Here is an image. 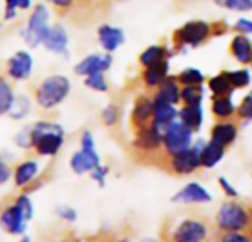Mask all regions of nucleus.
Returning <instances> with one entry per match:
<instances>
[{
	"mask_svg": "<svg viewBox=\"0 0 252 242\" xmlns=\"http://www.w3.org/2000/svg\"><path fill=\"white\" fill-rule=\"evenodd\" d=\"M227 33V27L224 22H208L202 19H193L183 24L173 34V46L174 49H196L202 46L213 37L223 35Z\"/></svg>",
	"mask_w": 252,
	"mask_h": 242,
	"instance_id": "1",
	"label": "nucleus"
},
{
	"mask_svg": "<svg viewBox=\"0 0 252 242\" xmlns=\"http://www.w3.org/2000/svg\"><path fill=\"white\" fill-rule=\"evenodd\" d=\"M31 126V149L40 157H55L65 143V129L50 120H38Z\"/></svg>",
	"mask_w": 252,
	"mask_h": 242,
	"instance_id": "2",
	"label": "nucleus"
},
{
	"mask_svg": "<svg viewBox=\"0 0 252 242\" xmlns=\"http://www.w3.org/2000/svg\"><path fill=\"white\" fill-rule=\"evenodd\" d=\"M69 92V78L63 74H52L37 83L32 89V99L40 109L52 111L68 98Z\"/></svg>",
	"mask_w": 252,
	"mask_h": 242,
	"instance_id": "3",
	"label": "nucleus"
},
{
	"mask_svg": "<svg viewBox=\"0 0 252 242\" xmlns=\"http://www.w3.org/2000/svg\"><path fill=\"white\" fill-rule=\"evenodd\" d=\"M216 228L223 232L251 231L252 206L233 200L224 203L216 216Z\"/></svg>",
	"mask_w": 252,
	"mask_h": 242,
	"instance_id": "4",
	"label": "nucleus"
},
{
	"mask_svg": "<svg viewBox=\"0 0 252 242\" xmlns=\"http://www.w3.org/2000/svg\"><path fill=\"white\" fill-rule=\"evenodd\" d=\"M211 237L210 220L201 214H189L183 217L180 222L168 234L170 242H207Z\"/></svg>",
	"mask_w": 252,
	"mask_h": 242,
	"instance_id": "5",
	"label": "nucleus"
},
{
	"mask_svg": "<svg viewBox=\"0 0 252 242\" xmlns=\"http://www.w3.org/2000/svg\"><path fill=\"white\" fill-rule=\"evenodd\" d=\"M100 163V155L96 149V142L90 130H83L80 135V149L74 152V155L69 160L71 170L83 176L86 173H90L94 167H97Z\"/></svg>",
	"mask_w": 252,
	"mask_h": 242,
	"instance_id": "6",
	"label": "nucleus"
},
{
	"mask_svg": "<svg viewBox=\"0 0 252 242\" xmlns=\"http://www.w3.org/2000/svg\"><path fill=\"white\" fill-rule=\"evenodd\" d=\"M49 28V10L43 3H37L35 6H32L21 35L30 47L35 49L38 46H43Z\"/></svg>",
	"mask_w": 252,
	"mask_h": 242,
	"instance_id": "7",
	"label": "nucleus"
},
{
	"mask_svg": "<svg viewBox=\"0 0 252 242\" xmlns=\"http://www.w3.org/2000/svg\"><path fill=\"white\" fill-rule=\"evenodd\" d=\"M204 142H196L186 151H182L179 154L170 155V157H162L161 164L176 176H186L198 172L201 167V146Z\"/></svg>",
	"mask_w": 252,
	"mask_h": 242,
	"instance_id": "8",
	"label": "nucleus"
},
{
	"mask_svg": "<svg viewBox=\"0 0 252 242\" xmlns=\"http://www.w3.org/2000/svg\"><path fill=\"white\" fill-rule=\"evenodd\" d=\"M193 145V132L179 118L168 124L162 132V154L170 157L186 151Z\"/></svg>",
	"mask_w": 252,
	"mask_h": 242,
	"instance_id": "9",
	"label": "nucleus"
},
{
	"mask_svg": "<svg viewBox=\"0 0 252 242\" xmlns=\"http://www.w3.org/2000/svg\"><path fill=\"white\" fill-rule=\"evenodd\" d=\"M133 133L134 138L131 140V146L137 154L159 155V152H162V132L155 129L152 124L133 130Z\"/></svg>",
	"mask_w": 252,
	"mask_h": 242,
	"instance_id": "10",
	"label": "nucleus"
},
{
	"mask_svg": "<svg viewBox=\"0 0 252 242\" xmlns=\"http://www.w3.org/2000/svg\"><path fill=\"white\" fill-rule=\"evenodd\" d=\"M34 59L28 50H18L6 61L4 74L13 81H27L32 74Z\"/></svg>",
	"mask_w": 252,
	"mask_h": 242,
	"instance_id": "11",
	"label": "nucleus"
},
{
	"mask_svg": "<svg viewBox=\"0 0 252 242\" xmlns=\"http://www.w3.org/2000/svg\"><path fill=\"white\" fill-rule=\"evenodd\" d=\"M112 62V53H90L75 64L74 72L80 77H87L94 72H106L111 69Z\"/></svg>",
	"mask_w": 252,
	"mask_h": 242,
	"instance_id": "12",
	"label": "nucleus"
},
{
	"mask_svg": "<svg viewBox=\"0 0 252 242\" xmlns=\"http://www.w3.org/2000/svg\"><path fill=\"white\" fill-rule=\"evenodd\" d=\"M152 114H154V98L149 95H137L131 114H130V126L133 130L142 129L145 126H149L152 123Z\"/></svg>",
	"mask_w": 252,
	"mask_h": 242,
	"instance_id": "13",
	"label": "nucleus"
},
{
	"mask_svg": "<svg viewBox=\"0 0 252 242\" xmlns=\"http://www.w3.org/2000/svg\"><path fill=\"white\" fill-rule=\"evenodd\" d=\"M68 44H69V37H68V31L65 30V27L61 24L50 25L47 35L43 41V46L46 47V50L58 56L68 58L69 55Z\"/></svg>",
	"mask_w": 252,
	"mask_h": 242,
	"instance_id": "14",
	"label": "nucleus"
},
{
	"mask_svg": "<svg viewBox=\"0 0 252 242\" xmlns=\"http://www.w3.org/2000/svg\"><path fill=\"white\" fill-rule=\"evenodd\" d=\"M28 222L30 220L24 216L16 204L6 207L0 214V226L10 235H24Z\"/></svg>",
	"mask_w": 252,
	"mask_h": 242,
	"instance_id": "15",
	"label": "nucleus"
},
{
	"mask_svg": "<svg viewBox=\"0 0 252 242\" xmlns=\"http://www.w3.org/2000/svg\"><path fill=\"white\" fill-rule=\"evenodd\" d=\"M239 135V123L236 121V118L232 120H219L213 129H211V135H210V140L229 148Z\"/></svg>",
	"mask_w": 252,
	"mask_h": 242,
	"instance_id": "16",
	"label": "nucleus"
},
{
	"mask_svg": "<svg viewBox=\"0 0 252 242\" xmlns=\"http://www.w3.org/2000/svg\"><path fill=\"white\" fill-rule=\"evenodd\" d=\"M97 41L103 49V52L114 53L124 44L126 34L120 27H114L111 24H102L97 28Z\"/></svg>",
	"mask_w": 252,
	"mask_h": 242,
	"instance_id": "17",
	"label": "nucleus"
},
{
	"mask_svg": "<svg viewBox=\"0 0 252 242\" xmlns=\"http://www.w3.org/2000/svg\"><path fill=\"white\" fill-rule=\"evenodd\" d=\"M170 75V61L162 59L157 64H152L149 67H145L142 69V83L146 90L154 92L167 77Z\"/></svg>",
	"mask_w": 252,
	"mask_h": 242,
	"instance_id": "18",
	"label": "nucleus"
},
{
	"mask_svg": "<svg viewBox=\"0 0 252 242\" xmlns=\"http://www.w3.org/2000/svg\"><path fill=\"white\" fill-rule=\"evenodd\" d=\"M177 118H179V109L176 108V105L154 98V114H152L151 124L155 129L164 132V129Z\"/></svg>",
	"mask_w": 252,
	"mask_h": 242,
	"instance_id": "19",
	"label": "nucleus"
},
{
	"mask_svg": "<svg viewBox=\"0 0 252 242\" xmlns=\"http://www.w3.org/2000/svg\"><path fill=\"white\" fill-rule=\"evenodd\" d=\"M152 98L165 101L168 104L177 105L182 102V86L176 75H168L154 92Z\"/></svg>",
	"mask_w": 252,
	"mask_h": 242,
	"instance_id": "20",
	"label": "nucleus"
},
{
	"mask_svg": "<svg viewBox=\"0 0 252 242\" xmlns=\"http://www.w3.org/2000/svg\"><path fill=\"white\" fill-rule=\"evenodd\" d=\"M171 200L174 203H183V204H199V203L211 201V194L202 185L192 182L188 183L183 189H180Z\"/></svg>",
	"mask_w": 252,
	"mask_h": 242,
	"instance_id": "21",
	"label": "nucleus"
},
{
	"mask_svg": "<svg viewBox=\"0 0 252 242\" xmlns=\"http://www.w3.org/2000/svg\"><path fill=\"white\" fill-rule=\"evenodd\" d=\"M229 50L236 62L241 65H248L252 56V40L245 34L236 33V35L230 40Z\"/></svg>",
	"mask_w": 252,
	"mask_h": 242,
	"instance_id": "22",
	"label": "nucleus"
},
{
	"mask_svg": "<svg viewBox=\"0 0 252 242\" xmlns=\"http://www.w3.org/2000/svg\"><path fill=\"white\" fill-rule=\"evenodd\" d=\"M211 114L217 121L236 118V105L232 99V95L211 96Z\"/></svg>",
	"mask_w": 252,
	"mask_h": 242,
	"instance_id": "23",
	"label": "nucleus"
},
{
	"mask_svg": "<svg viewBox=\"0 0 252 242\" xmlns=\"http://www.w3.org/2000/svg\"><path fill=\"white\" fill-rule=\"evenodd\" d=\"M179 120L186 124L193 133L199 132L204 124V106L198 105H183L179 109Z\"/></svg>",
	"mask_w": 252,
	"mask_h": 242,
	"instance_id": "24",
	"label": "nucleus"
},
{
	"mask_svg": "<svg viewBox=\"0 0 252 242\" xmlns=\"http://www.w3.org/2000/svg\"><path fill=\"white\" fill-rule=\"evenodd\" d=\"M226 149L227 148H224V146H221L213 140L204 142L201 146V154H199L201 167L202 169H214L224 158Z\"/></svg>",
	"mask_w": 252,
	"mask_h": 242,
	"instance_id": "25",
	"label": "nucleus"
},
{
	"mask_svg": "<svg viewBox=\"0 0 252 242\" xmlns=\"http://www.w3.org/2000/svg\"><path fill=\"white\" fill-rule=\"evenodd\" d=\"M38 174V163L35 160H25L16 164L13 170V182L18 188H25Z\"/></svg>",
	"mask_w": 252,
	"mask_h": 242,
	"instance_id": "26",
	"label": "nucleus"
},
{
	"mask_svg": "<svg viewBox=\"0 0 252 242\" xmlns=\"http://www.w3.org/2000/svg\"><path fill=\"white\" fill-rule=\"evenodd\" d=\"M167 58H170V49L165 44H162V43L151 44L139 55V65L142 68H145V67H149V65L157 64Z\"/></svg>",
	"mask_w": 252,
	"mask_h": 242,
	"instance_id": "27",
	"label": "nucleus"
},
{
	"mask_svg": "<svg viewBox=\"0 0 252 242\" xmlns=\"http://www.w3.org/2000/svg\"><path fill=\"white\" fill-rule=\"evenodd\" d=\"M16 93L13 87V81L6 74L0 72V117H6L9 114Z\"/></svg>",
	"mask_w": 252,
	"mask_h": 242,
	"instance_id": "28",
	"label": "nucleus"
},
{
	"mask_svg": "<svg viewBox=\"0 0 252 242\" xmlns=\"http://www.w3.org/2000/svg\"><path fill=\"white\" fill-rule=\"evenodd\" d=\"M207 86H208V90L211 92L213 96H226V95H232L233 93V86L226 74V69L210 77L207 80Z\"/></svg>",
	"mask_w": 252,
	"mask_h": 242,
	"instance_id": "29",
	"label": "nucleus"
},
{
	"mask_svg": "<svg viewBox=\"0 0 252 242\" xmlns=\"http://www.w3.org/2000/svg\"><path fill=\"white\" fill-rule=\"evenodd\" d=\"M30 111H31V99L27 95H16L7 117H10L15 121H21L28 117Z\"/></svg>",
	"mask_w": 252,
	"mask_h": 242,
	"instance_id": "30",
	"label": "nucleus"
},
{
	"mask_svg": "<svg viewBox=\"0 0 252 242\" xmlns=\"http://www.w3.org/2000/svg\"><path fill=\"white\" fill-rule=\"evenodd\" d=\"M176 77H177L180 86H201V84H205V81H207L205 74L199 68H195V67L182 69Z\"/></svg>",
	"mask_w": 252,
	"mask_h": 242,
	"instance_id": "31",
	"label": "nucleus"
},
{
	"mask_svg": "<svg viewBox=\"0 0 252 242\" xmlns=\"http://www.w3.org/2000/svg\"><path fill=\"white\" fill-rule=\"evenodd\" d=\"M205 89L201 86H182V102L183 105H198L204 104Z\"/></svg>",
	"mask_w": 252,
	"mask_h": 242,
	"instance_id": "32",
	"label": "nucleus"
},
{
	"mask_svg": "<svg viewBox=\"0 0 252 242\" xmlns=\"http://www.w3.org/2000/svg\"><path fill=\"white\" fill-rule=\"evenodd\" d=\"M226 74H227L235 90L236 89H247L251 86L252 71L248 68H239V69H232V71L226 69Z\"/></svg>",
	"mask_w": 252,
	"mask_h": 242,
	"instance_id": "33",
	"label": "nucleus"
},
{
	"mask_svg": "<svg viewBox=\"0 0 252 242\" xmlns=\"http://www.w3.org/2000/svg\"><path fill=\"white\" fill-rule=\"evenodd\" d=\"M32 7V0H4V21H13L18 16L19 10H30Z\"/></svg>",
	"mask_w": 252,
	"mask_h": 242,
	"instance_id": "34",
	"label": "nucleus"
},
{
	"mask_svg": "<svg viewBox=\"0 0 252 242\" xmlns=\"http://www.w3.org/2000/svg\"><path fill=\"white\" fill-rule=\"evenodd\" d=\"M120 118H121V109H120V105L115 104V102H111L108 104L106 106H103V109L100 111V120H102V124L108 129H114L118 126L120 123Z\"/></svg>",
	"mask_w": 252,
	"mask_h": 242,
	"instance_id": "35",
	"label": "nucleus"
},
{
	"mask_svg": "<svg viewBox=\"0 0 252 242\" xmlns=\"http://www.w3.org/2000/svg\"><path fill=\"white\" fill-rule=\"evenodd\" d=\"M84 84L87 89L97 92V93H108L111 86L109 81L105 75V72H94L87 77H84Z\"/></svg>",
	"mask_w": 252,
	"mask_h": 242,
	"instance_id": "36",
	"label": "nucleus"
},
{
	"mask_svg": "<svg viewBox=\"0 0 252 242\" xmlns=\"http://www.w3.org/2000/svg\"><path fill=\"white\" fill-rule=\"evenodd\" d=\"M216 242H252V235L250 231H241V232H223L219 231L214 235Z\"/></svg>",
	"mask_w": 252,
	"mask_h": 242,
	"instance_id": "37",
	"label": "nucleus"
},
{
	"mask_svg": "<svg viewBox=\"0 0 252 242\" xmlns=\"http://www.w3.org/2000/svg\"><path fill=\"white\" fill-rule=\"evenodd\" d=\"M214 3L223 9L233 12H251L252 0H214Z\"/></svg>",
	"mask_w": 252,
	"mask_h": 242,
	"instance_id": "38",
	"label": "nucleus"
},
{
	"mask_svg": "<svg viewBox=\"0 0 252 242\" xmlns=\"http://www.w3.org/2000/svg\"><path fill=\"white\" fill-rule=\"evenodd\" d=\"M236 118L244 121H252V89L236 106Z\"/></svg>",
	"mask_w": 252,
	"mask_h": 242,
	"instance_id": "39",
	"label": "nucleus"
},
{
	"mask_svg": "<svg viewBox=\"0 0 252 242\" xmlns=\"http://www.w3.org/2000/svg\"><path fill=\"white\" fill-rule=\"evenodd\" d=\"M46 1L61 15L72 12L81 3V0H46Z\"/></svg>",
	"mask_w": 252,
	"mask_h": 242,
	"instance_id": "40",
	"label": "nucleus"
},
{
	"mask_svg": "<svg viewBox=\"0 0 252 242\" xmlns=\"http://www.w3.org/2000/svg\"><path fill=\"white\" fill-rule=\"evenodd\" d=\"M109 174V167L108 166H103V164H99L97 167H94L92 172H90V177L93 182H96L100 188H103L106 185V177Z\"/></svg>",
	"mask_w": 252,
	"mask_h": 242,
	"instance_id": "41",
	"label": "nucleus"
},
{
	"mask_svg": "<svg viewBox=\"0 0 252 242\" xmlns=\"http://www.w3.org/2000/svg\"><path fill=\"white\" fill-rule=\"evenodd\" d=\"M15 143L22 149H31V126H27L18 132L15 136Z\"/></svg>",
	"mask_w": 252,
	"mask_h": 242,
	"instance_id": "42",
	"label": "nucleus"
},
{
	"mask_svg": "<svg viewBox=\"0 0 252 242\" xmlns=\"http://www.w3.org/2000/svg\"><path fill=\"white\" fill-rule=\"evenodd\" d=\"M15 204L21 208V211L24 213V216H25L28 220L32 219V216H34V207H32V203H31V200H30L28 195H25V194L19 195V197L16 198Z\"/></svg>",
	"mask_w": 252,
	"mask_h": 242,
	"instance_id": "43",
	"label": "nucleus"
},
{
	"mask_svg": "<svg viewBox=\"0 0 252 242\" xmlns=\"http://www.w3.org/2000/svg\"><path fill=\"white\" fill-rule=\"evenodd\" d=\"M233 31H236L238 34H245V35H251L252 34V19L250 18H239L235 24H233Z\"/></svg>",
	"mask_w": 252,
	"mask_h": 242,
	"instance_id": "44",
	"label": "nucleus"
},
{
	"mask_svg": "<svg viewBox=\"0 0 252 242\" xmlns=\"http://www.w3.org/2000/svg\"><path fill=\"white\" fill-rule=\"evenodd\" d=\"M56 214L59 216V219L68 222V223H74L77 220V211L68 206H62L56 210Z\"/></svg>",
	"mask_w": 252,
	"mask_h": 242,
	"instance_id": "45",
	"label": "nucleus"
},
{
	"mask_svg": "<svg viewBox=\"0 0 252 242\" xmlns=\"http://www.w3.org/2000/svg\"><path fill=\"white\" fill-rule=\"evenodd\" d=\"M219 185H220V188H221V191L230 198V200H233V198H238L239 197V194H238V191H236V188L224 177V176H221V177H219Z\"/></svg>",
	"mask_w": 252,
	"mask_h": 242,
	"instance_id": "46",
	"label": "nucleus"
},
{
	"mask_svg": "<svg viewBox=\"0 0 252 242\" xmlns=\"http://www.w3.org/2000/svg\"><path fill=\"white\" fill-rule=\"evenodd\" d=\"M10 177H12V170L9 164L3 158H0V186L4 185Z\"/></svg>",
	"mask_w": 252,
	"mask_h": 242,
	"instance_id": "47",
	"label": "nucleus"
},
{
	"mask_svg": "<svg viewBox=\"0 0 252 242\" xmlns=\"http://www.w3.org/2000/svg\"><path fill=\"white\" fill-rule=\"evenodd\" d=\"M19 242H31V240H30L28 237H24V238H22Z\"/></svg>",
	"mask_w": 252,
	"mask_h": 242,
	"instance_id": "48",
	"label": "nucleus"
},
{
	"mask_svg": "<svg viewBox=\"0 0 252 242\" xmlns=\"http://www.w3.org/2000/svg\"><path fill=\"white\" fill-rule=\"evenodd\" d=\"M143 242H157V241H155V240H145Z\"/></svg>",
	"mask_w": 252,
	"mask_h": 242,
	"instance_id": "49",
	"label": "nucleus"
},
{
	"mask_svg": "<svg viewBox=\"0 0 252 242\" xmlns=\"http://www.w3.org/2000/svg\"><path fill=\"white\" fill-rule=\"evenodd\" d=\"M115 242H130V241H127V240H120V241H115Z\"/></svg>",
	"mask_w": 252,
	"mask_h": 242,
	"instance_id": "50",
	"label": "nucleus"
},
{
	"mask_svg": "<svg viewBox=\"0 0 252 242\" xmlns=\"http://www.w3.org/2000/svg\"><path fill=\"white\" fill-rule=\"evenodd\" d=\"M250 65H251V71H252V56H251V61H250Z\"/></svg>",
	"mask_w": 252,
	"mask_h": 242,
	"instance_id": "51",
	"label": "nucleus"
},
{
	"mask_svg": "<svg viewBox=\"0 0 252 242\" xmlns=\"http://www.w3.org/2000/svg\"><path fill=\"white\" fill-rule=\"evenodd\" d=\"M1 28H3V24H1V22H0V30H1Z\"/></svg>",
	"mask_w": 252,
	"mask_h": 242,
	"instance_id": "52",
	"label": "nucleus"
},
{
	"mask_svg": "<svg viewBox=\"0 0 252 242\" xmlns=\"http://www.w3.org/2000/svg\"><path fill=\"white\" fill-rule=\"evenodd\" d=\"M250 232H251V235H252V228H251V231H250Z\"/></svg>",
	"mask_w": 252,
	"mask_h": 242,
	"instance_id": "53",
	"label": "nucleus"
}]
</instances>
